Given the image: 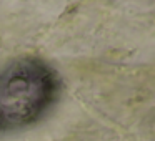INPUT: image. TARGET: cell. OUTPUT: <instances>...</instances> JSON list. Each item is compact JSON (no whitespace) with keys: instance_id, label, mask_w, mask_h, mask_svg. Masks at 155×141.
<instances>
[{"instance_id":"6da1fadb","label":"cell","mask_w":155,"mask_h":141,"mask_svg":"<svg viewBox=\"0 0 155 141\" xmlns=\"http://www.w3.org/2000/svg\"><path fill=\"white\" fill-rule=\"evenodd\" d=\"M60 95V77L35 57H22L0 67V133L37 123Z\"/></svg>"}]
</instances>
